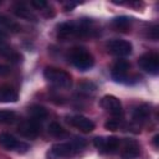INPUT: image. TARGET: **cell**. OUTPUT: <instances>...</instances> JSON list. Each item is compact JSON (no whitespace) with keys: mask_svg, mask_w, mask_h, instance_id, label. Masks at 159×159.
I'll use <instances>...</instances> for the list:
<instances>
[{"mask_svg":"<svg viewBox=\"0 0 159 159\" xmlns=\"http://www.w3.org/2000/svg\"><path fill=\"white\" fill-rule=\"evenodd\" d=\"M87 145V140L84 138L76 137L75 139L65 143H56L53 144L48 152L46 153L47 159H60V158H68L77 153H80Z\"/></svg>","mask_w":159,"mask_h":159,"instance_id":"1","label":"cell"},{"mask_svg":"<svg viewBox=\"0 0 159 159\" xmlns=\"http://www.w3.org/2000/svg\"><path fill=\"white\" fill-rule=\"evenodd\" d=\"M71 63L78 68L80 71H87L93 67L94 65V58L91 55L89 51H87L84 47H73L71 48L68 53Z\"/></svg>","mask_w":159,"mask_h":159,"instance_id":"2","label":"cell"},{"mask_svg":"<svg viewBox=\"0 0 159 159\" xmlns=\"http://www.w3.org/2000/svg\"><path fill=\"white\" fill-rule=\"evenodd\" d=\"M43 77L56 87L70 88L72 86V76L62 68L48 66L43 70Z\"/></svg>","mask_w":159,"mask_h":159,"instance_id":"3","label":"cell"},{"mask_svg":"<svg viewBox=\"0 0 159 159\" xmlns=\"http://www.w3.org/2000/svg\"><path fill=\"white\" fill-rule=\"evenodd\" d=\"M94 147L102 154H113L120 147V139L111 135V137H96L93 139Z\"/></svg>","mask_w":159,"mask_h":159,"instance_id":"4","label":"cell"},{"mask_svg":"<svg viewBox=\"0 0 159 159\" xmlns=\"http://www.w3.org/2000/svg\"><path fill=\"white\" fill-rule=\"evenodd\" d=\"M138 66L147 73L158 75V72H159V55L155 52L143 53L138 58Z\"/></svg>","mask_w":159,"mask_h":159,"instance_id":"5","label":"cell"},{"mask_svg":"<svg viewBox=\"0 0 159 159\" xmlns=\"http://www.w3.org/2000/svg\"><path fill=\"white\" fill-rule=\"evenodd\" d=\"M99 106L106 111L108 112L109 114H112L113 117L118 118V117H122L123 114V107H122V103L116 97V96H112V94H106L101 98L99 101Z\"/></svg>","mask_w":159,"mask_h":159,"instance_id":"6","label":"cell"},{"mask_svg":"<svg viewBox=\"0 0 159 159\" xmlns=\"http://www.w3.org/2000/svg\"><path fill=\"white\" fill-rule=\"evenodd\" d=\"M132 43L129 41H125V40H111L108 43H107V50L109 53L114 55V56H118V57H124V56H128L130 55L132 52Z\"/></svg>","mask_w":159,"mask_h":159,"instance_id":"7","label":"cell"},{"mask_svg":"<svg viewBox=\"0 0 159 159\" xmlns=\"http://www.w3.org/2000/svg\"><path fill=\"white\" fill-rule=\"evenodd\" d=\"M130 68V63L127 60H117L112 67V77L116 82L128 83V71Z\"/></svg>","mask_w":159,"mask_h":159,"instance_id":"8","label":"cell"},{"mask_svg":"<svg viewBox=\"0 0 159 159\" xmlns=\"http://www.w3.org/2000/svg\"><path fill=\"white\" fill-rule=\"evenodd\" d=\"M17 132L22 137H25V138L34 139L40 133V125H39L37 120H35V119H27V120H24V122H21L19 124Z\"/></svg>","mask_w":159,"mask_h":159,"instance_id":"9","label":"cell"},{"mask_svg":"<svg viewBox=\"0 0 159 159\" xmlns=\"http://www.w3.org/2000/svg\"><path fill=\"white\" fill-rule=\"evenodd\" d=\"M140 154V147L137 140L125 139L123 143V149L120 152L122 159H137Z\"/></svg>","mask_w":159,"mask_h":159,"instance_id":"10","label":"cell"},{"mask_svg":"<svg viewBox=\"0 0 159 159\" xmlns=\"http://www.w3.org/2000/svg\"><path fill=\"white\" fill-rule=\"evenodd\" d=\"M68 122L71 123V125H73L75 128L82 130L83 133H91L94 129V123L89 118H87L84 116H81V114L72 116Z\"/></svg>","mask_w":159,"mask_h":159,"instance_id":"11","label":"cell"},{"mask_svg":"<svg viewBox=\"0 0 159 159\" xmlns=\"http://www.w3.org/2000/svg\"><path fill=\"white\" fill-rule=\"evenodd\" d=\"M73 35L78 36V26L75 22H62L56 27V36L61 40H66Z\"/></svg>","mask_w":159,"mask_h":159,"instance_id":"12","label":"cell"},{"mask_svg":"<svg viewBox=\"0 0 159 159\" xmlns=\"http://www.w3.org/2000/svg\"><path fill=\"white\" fill-rule=\"evenodd\" d=\"M17 99H19V93L12 86H10V84L0 86V103L16 102Z\"/></svg>","mask_w":159,"mask_h":159,"instance_id":"13","label":"cell"},{"mask_svg":"<svg viewBox=\"0 0 159 159\" xmlns=\"http://www.w3.org/2000/svg\"><path fill=\"white\" fill-rule=\"evenodd\" d=\"M11 11L17 16V17H21V19H25L27 21H37V17L34 12H31L27 6L24 4V2H16L12 5L11 7Z\"/></svg>","mask_w":159,"mask_h":159,"instance_id":"14","label":"cell"},{"mask_svg":"<svg viewBox=\"0 0 159 159\" xmlns=\"http://www.w3.org/2000/svg\"><path fill=\"white\" fill-rule=\"evenodd\" d=\"M112 26L116 31L119 32H128L132 27V19L129 16L122 15V16H117L112 20Z\"/></svg>","mask_w":159,"mask_h":159,"instance_id":"15","label":"cell"},{"mask_svg":"<svg viewBox=\"0 0 159 159\" xmlns=\"http://www.w3.org/2000/svg\"><path fill=\"white\" fill-rule=\"evenodd\" d=\"M150 112H152V109H150V106L149 104H147V103L139 104L133 111V119H134V122H137V123L145 122L149 118Z\"/></svg>","mask_w":159,"mask_h":159,"instance_id":"16","label":"cell"},{"mask_svg":"<svg viewBox=\"0 0 159 159\" xmlns=\"http://www.w3.org/2000/svg\"><path fill=\"white\" fill-rule=\"evenodd\" d=\"M19 144H20V142H19L12 134L6 133V132L0 133V145H1L2 148L7 149V150H14V149L17 150Z\"/></svg>","mask_w":159,"mask_h":159,"instance_id":"17","label":"cell"},{"mask_svg":"<svg viewBox=\"0 0 159 159\" xmlns=\"http://www.w3.org/2000/svg\"><path fill=\"white\" fill-rule=\"evenodd\" d=\"M0 55H2L4 57H6L9 61L14 63H19L22 61V56L15 50H12L10 46H7L6 43H0Z\"/></svg>","mask_w":159,"mask_h":159,"instance_id":"18","label":"cell"},{"mask_svg":"<svg viewBox=\"0 0 159 159\" xmlns=\"http://www.w3.org/2000/svg\"><path fill=\"white\" fill-rule=\"evenodd\" d=\"M29 114L35 119V120H39V119H45L47 116H48V112L47 109L43 107V106H40V104H34L29 108Z\"/></svg>","mask_w":159,"mask_h":159,"instance_id":"19","label":"cell"},{"mask_svg":"<svg viewBox=\"0 0 159 159\" xmlns=\"http://www.w3.org/2000/svg\"><path fill=\"white\" fill-rule=\"evenodd\" d=\"M48 133L51 135H53V137H57V138H62V137L67 135L66 129L57 122H51L48 124Z\"/></svg>","mask_w":159,"mask_h":159,"instance_id":"20","label":"cell"},{"mask_svg":"<svg viewBox=\"0 0 159 159\" xmlns=\"http://www.w3.org/2000/svg\"><path fill=\"white\" fill-rule=\"evenodd\" d=\"M16 113L11 109H0V123L1 124H10L15 120Z\"/></svg>","mask_w":159,"mask_h":159,"instance_id":"21","label":"cell"},{"mask_svg":"<svg viewBox=\"0 0 159 159\" xmlns=\"http://www.w3.org/2000/svg\"><path fill=\"white\" fill-rule=\"evenodd\" d=\"M104 128L108 129V130H117L119 128V120L118 119H108L106 123H104Z\"/></svg>","mask_w":159,"mask_h":159,"instance_id":"22","label":"cell"},{"mask_svg":"<svg viewBox=\"0 0 159 159\" xmlns=\"http://www.w3.org/2000/svg\"><path fill=\"white\" fill-rule=\"evenodd\" d=\"M31 6H34L35 9H37V10H43L47 5H48V2L47 1H45V0H31Z\"/></svg>","mask_w":159,"mask_h":159,"instance_id":"23","label":"cell"},{"mask_svg":"<svg viewBox=\"0 0 159 159\" xmlns=\"http://www.w3.org/2000/svg\"><path fill=\"white\" fill-rule=\"evenodd\" d=\"M158 32H159V26L158 25H154V26H152L150 29H149V32H148V36L152 39V40H158V37H159V35H158Z\"/></svg>","mask_w":159,"mask_h":159,"instance_id":"24","label":"cell"},{"mask_svg":"<svg viewBox=\"0 0 159 159\" xmlns=\"http://www.w3.org/2000/svg\"><path fill=\"white\" fill-rule=\"evenodd\" d=\"M77 5H78V2L68 1V2H65V5H63V9H65V11H70V10H72L73 7H76Z\"/></svg>","mask_w":159,"mask_h":159,"instance_id":"25","label":"cell"},{"mask_svg":"<svg viewBox=\"0 0 159 159\" xmlns=\"http://www.w3.org/2000/svg\"><path fill=\"white\" fill-rule=\"evenodd\" d=\"M9 72H10V70H9L7 66H5V65H0V76H5V75H7Z\"/></svg>","mask_w":159,"mask_h":159,"instance_id":"26","label":"cell"},{"mask_svg":"<svg viewBox=\"0 0 159 159\" xmlns=\"http://www.w3.org/2000/svg\"><path fill=\"white\" fill-rule=\"evenodd\" d=\"M158 138H159V135L157 134V135H154V138H153V144H154V147L155 148H158Z\"/></svg>","mask_w":159,"mask_h":159,"instance_id":"27","label":"cell"}]
</instances>
